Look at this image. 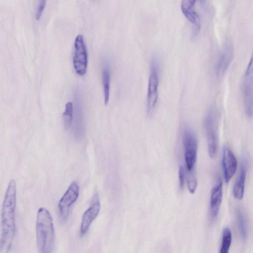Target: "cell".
I'll return each instance as SVG.
<instances>
[{
	"instance_id": "obj_1",
	"label": "cell",
	"mask_w": 253,
	"mask_h": 253,
	"mask_svg": "<svg viewBox=\"0 0 253 253\" xmlns=\"http://www.w3.org/2000/svg\"><path fill=\"white\" fill-rule=\"evenodd\" d=\"M16 203V183L11 179L8 184L2 205L0 253H7L12 245L15 233Z\"/></svg>"
},
{
	"instance_id": "obj_2",
	"label": "cell",
	"mask_w": 253,
	"mask_h": 253,
	"mask_svg": "<svg viewBox=\"0 0 253 253\" xmlns=\"http://www.w3.org/2000/svg\"><path fill=\"white\" fill-rule=\"evenodd\" d=\"M37 246L40 253H50L54 249L55 232L52 216L43 207L39 209L36 223Z\"/></svg>"
},
{
	"instance_id": "obj_3",
	"label": "cell",
	"mask_w": 253,
	"mask_h": 253,
	"mask_svg": "<svg viewBox=\"0 0 253 253\" xmlns=\"http://www.w3.org/2000/svg\"><path fill=\"white\" fill-rule=\"evenodd\" d=\"M159 65L157 58H152L148 80L147 91V112L151 115L154 111L158 99Z\"/></svg>"
},
{
	"instance_id": "obj_4",
	"label": "cell",
	"mask_w": 253,
	"mask_h": 253,
	"mask_svg": "<svg viewBox=\"0 0 253 253\" xmlns=\"http://www.w3.org/2000/svg\"><path fill=\"white\" fill-rule=\"evenodd\" d=\"M74 99L72 130L74 138L77 140H81L84 135L85 124L83 102L79 90L75 91Z\"/></svg>"
},
{
	"instance_id": "obj_5",
	"label": "cell",
	"mask_w": 253,
	"mask_h": 253,
	"mask_svg": "<svg viewBox=\"0 0 253 253\" xmlns=\"http://www.w3.org/2000/svg\"><path fill=\"white\" fill-rule=\"evenodd\" d=\"M73 63L77 74L83 76L86 72L88 54L86 46L82 35L77 36L74 41Z\"/></svg>"
},
{
	"instance_id": "obj_6",
	"label": "cell",
	"mask_w": 253,
	"mask_h": 253,
	"mask_svg": "<svg viewBox=\"0 0 253 253\" xmlns=\"http://www.w3.org/2000/svg\"><path fill=\"white\" fill-rule=\"evenodd\" d=\"M204 126L207 138L208 154L210 158H214L217 150L218 138L216 119L212 110H210L207 114L204 121Z\"/></svg>"
},
{
	"instance_id": "obj_7",
	"label": "cell",
	"mask_w": 253,
	"mask_h": 253,
	"mask_svg": "<svg viewBox=\"0 0 253 253\" xmlns=\"http://www.w3.org/2000/svg\"><path fill=\"white\" fill-rule=\"evenodd\" d=\"M184 158L188 170L194 167L197 159L198 142L196 136L189 128H185L183 133Z\"/></svg>"
},
{
	"instance_id": "obj_8",
	"label": "cell",
	"mask_w": 253,
	"mask_h": 253,
	"mask_svg": "<svg viewBox=\"0 0 253 253\" xmlns=\"http://www.w3.org/2000/svg\"><path fill=\"white\" fill-rule=\"evenodd\" d=\"M243 101L245 112L248 117L253 113V60L251 58L245 73L243 83Z\"/></svg>"
},
{
	"instance_id": "obj_9",
	"label": "cell",
	"mask_w": 253,
	"mask_h": 253,
	"mask_svg": "<svg viewBox=\"0 0 253 253\" xmlns=\"http://www.w3.org/2000/svg\"><path fill=\"white\" fill-rule=\"evenodd\" d=\"M80 188L76 181L72 182L58 203L60 216L63 220H66L69 215V209L77 200Z\"/></svg>"
},
{
	"instance_id": "obj_10",
	"label": "cell",
	"mask_w": 253,
	"mask_h": 253,
	"mask_svg": "<svg viewBox=\"0 0 253 253\" xmlns=\"http://www.w3.org/2000/svg\"><path fill=\"white\" fill-rule=\"evenodd\" d=\"M222 166L224 180L227 183L236 172L237 162L235 155L226 145L222 148Z\"/></svg>"
},
{
	"instance_id": "obj_11",
	"label": "cell",
	"mask_w": 253,
	"mask_h": 253,
	"mask_svg": "<svg viewBox=\"0 0 253 253\" xmlns=\"http://www.w3.org/2000/svg\"><path fill=\"white\" fill-rule=\"evenodd\" d=\"M100 204L97 194L93 197L90 207L84 212L82 219L80 227V233L84 235L88 230L89 227L99 213Z\"/></svg>"
},
{
	"instance_id": "obj_12",
	"label": "cell",
	"mask_w": 253,
	"mask_h": 253,
	"mask_svg": "<svg viewBox=\"0 0 253 253\" xmlns=\"http://www.w3.org/2000/svg\"><path fill=\"white\" fill-rule=\"evenodd\" d=\"M233 56V50L229 44L225 45L221 51L216 64V74L221 77L228 69Z\"/></svg>"
},
{
	"instance_id": "obj_13",
	"label": "cell",
	"mask_w": 253,
	"mask_h": 253,
	"mask_svg": "<svg viewBox=\"0 0 253 253\" xmlns=\"http://www.w3.org/2000/svg\"><path fill=\"white\" fill-rule=\"evenodd\" d=\"M222 199V183L219 180L213 187L210 200V212L212 218L216 217L219 211Z\"/></svg>"
},
{
	"instance_id": "obj_14",
	"label": "cell",
	"mask_w": 253,
	"mask_h": 253,
	"mask_svg": "<svg viewBox=\"0 0 253 253\" xmlns=\"http://www.w3.org/2000/svg\"><path fill=\"white\" fill-rule=\"evenodd\" d=\"M196 0H182L181 8L184 16L194 25L197 31H198L200 28V19L198 13L194 9Z\"/></svg>"
},
{
	"instance_id": "obj_15",
	"label": "cell",
	"mask_w": 253,
	"mask_h": 253,
	"mask_svg": "<svg viewBox=\"0 0 253 253\" xmlns=\"http://www.w3.org/2000/svg\"><path fill=\"white\" fill-rule=\"evenodd\" d=\"M246 173L247 164L244 160L242 162L238 178L233 188V195L236 199L241 200L243 198Z\"/></svg>"
},
{
	"instance_id": "obj_16",
	"label": "cell",
	"mask_w": 253,
	"mask_h": 253,
	"mask_svg": "<svg viewBox=\"0 0 253 253\" xmlns=\"http://www.w3.org/2000/svg\"><path fill=\"white\" fill-rule=\"evenodd\" d=\"M110 68L107 60L103 61L102 68V84L103 87L104 103L107 105L109 102L110 86Z\"/></svg>"
},
{
	"instance_id": "obj_17",
	"label": "cell",
	"mask_w": 253,
	"mask_h": 253,
	"mask_svg": "<svg viewBox=\"0 0 253 253\" xmlns=\"http://www.w3.org/2000/svg\"><path fill=\"white\" fill-rule=\"evenodd\" d=\"M237 220L240 237L245 242L248 237L247 223L244 213L240 210L237 212Z\"/></svg>"
},
{
	"instance_id": "obj_18",
	"label": "cell",
	"mask_w": 253,
	"mask_h": 253,
	"mask_svg": "<svg viewBox=\"0 0 253 253\" xmlns=\"http://www.w3.org/2000/svg\"><path fill=\"white\" fill-rule=\"evenodd\" d=\"M232 232L228 227L223 229L222 232V239L221 247L220 249V253H227L229 252L232 242Z\"/></svg>"
},
{
	"instance_id": "obj_19",
	"label": "cell",
	"mask_w": 253,
	"mask_h": 253,
	"mask_svg": "<svg viewBox=\"0 0 253 253\" xmlns=\"http://www.w3.org/2000/svg\"><path fill=\"white\" fill-rule=\"evenodd\" d=\"M63 116L65 128L67 129H70L72 127L73 118V104L72 102H68L66 104Z\"/></svg>"
},
{
	"instance_id": "obj_20",
	"label": "cell",
	"mask_w": 253,
	"mask_h": 253,
	"mask_svg": "<svg viewBox=\"0 0 253 253\" xmlns=\"http://www.w3.org/2000/svg\"><path fill=\"white\" fill-rule=\"evenodd\" d=\"M186 177L188 190L193 194L195 192L197 186V181L193 169L191 170H188Z\"/></svg>"
},
{
	"instance_id": "obj_21",
	"label": "cell",
	"mask_w": 253,
	"mask_h": 253,
	"mask_svg": "<svg viewBox=\"0 0 253 253\" xmlns=\"http://www.w3.org/2000/svg\"><path fill=\"white\" fill-rule=\"evenodd\" d=\"M46 0H38L37 10L35 13V18L37 20L40 19L44 10Z\"/></svg>"
},
{
	"instance_id": "obj_22",
	"label": "cell",
	"mask_w": 253,
	"mask_h": 253,
	"mask_svg": "<svg viewBox=\"0 0 253 253\" xmlns=\"http://www.w3.org/2000/svg\"><path fill=\"white\" fill-rule=\"evenodd\" d=\"M179 185L181 188L183 187L185 181V172L184 168L182 166L179 167Z\"/></svg>"
}]
</instances>
